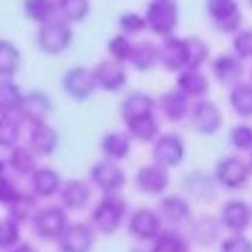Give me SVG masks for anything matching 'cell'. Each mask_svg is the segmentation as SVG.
I'll return each instance as SVG.
<instances>
[{
	"label": "cell",
	"mask_w": 252,
	"mask_h": 252,
	"mask_svg": "<svg viewBox=\"0 0 252 252\" xmlns=\"http://www.w3.org/2000/svg\"><path fill=\"white\" fill-rule=\"evenodd\" d=\"M131 43H129V38L125 36V34H117V36H113L111 40H109V45H107V49H109V55L113 57V61H127L129 59V55H131Z\"/></svg>",
	"instance_id": "ab89813d"
},
{
	"label": "cell",
	"mask_w": 252,
	"mask_h": 252,
	"mask_svg": "<svg viewBox=\"0 0 252 252\" xmlns=\"http://www.w3.org/2000/svg\"><path fill=\"white\" fill-rule=\"evenodd\" d=\"M154 159L163 167L180 165L184 159V141L178 135H161L154 145Z\"/></svg>",
	"instance_id": "4fadbf2b"
},
{
	"label": "cell",
	"mask_w": 252,
	"mask_h": 252,
	"mask_svg": "<svg viewBox=\"0 0 252 252\" xmlns=\"http://www.w3.org/2000/svg\"><path fill=\"white\" fill-rule=\"evenodd\" d=\"M192 125L198 133H204V135H212L220 129L222 125V113L220 109L216 107L214 103L210 101H198L194 107H192Z\"/></svg>",
	"instance_id": "52a82bcc"
},
{
	"label": "cell",
	"mask_w": 252,
	"mask_h": 252,
	"mask_svg": "<svg viewBox=\"0 0 252 252\" xmlns=\"http://www.w3.org/2000/svg\"><path fill=\"white\" fill-rule=\"evenodd\" d=\"M53 0H25V12L34 23H45L53 16Z\"/></svg>",
	"instance_id": "74e56055"
},
{
	"label": "cell",
	"mask_w": 252,
	"mask_h": 252,
	"mask_svg": "<svg viewBox=\"0 0 252 252\" xmlns=\"http://www.w3.org/2000/svg\"><path fill=\"white\" fill-rule=\"evenodd\" d=\"M91 198V190L85 182L81 180H69L61 188V200L69 210H79L83 208Z\"/></svg>",
	"instance_id": "ffe728a7"
},
{
	"label": "cell",
	"mask_w": 252,
	"mask_h": 252,
	"mask_svg": "<svg viewBox=\"0 0 252 252\" xmlns=\"http://www.w3.org/2000/svg\"><path fill=\"white\" fill-rule=\"evenodd\" d=\"M29 143L31 150L38 156H49L57 150L59 145V133L47 123H36L32 125L31 135H29Z\"/></svg>",
	"instance_id": "ac0fdd59"
},
{
	"label": "cell",
	"mask_w": 252,
	"mask_h": 252,
	"mask_svg": "<svg viewBox=\"0 0 252 252\" xmlns=\"http://www.w3.org/2000/svg\"><path fill=\"white\" fill-rule=\"evenodd\" d=\"M222 252H252V242L242 234H234L222 242Z\"/></svg>",
	"instance_id": "f6af8a7d"
},
{
	"label": "cell",
	"mask_w": 252,
	"mask_h": 252,
	"mask_svg": "<svg viewBox=\"0 0 252 252\" xmlns=\"http://www.w3.org/2000/svg\"><path fill=\"white\" fill-rule=\"evenodd\" d=\"M32 228L34 232L45 238V240H55L59 238L67 228V214L63 212L61 208L51 206V208H43L38 210L32 218Z\"/></svg>",
	"instance_id": "5b68a950"
},
{
	"label": "cell",
	"mask_w": 252,
	"mask_h": 252,
	"mask_svg": "<svg viewBox=\"0 0 252 252\" xmlns=\"http://www.w3.org/2000/svg\"><path fill=\"white\" fill-rule=\"evenodd\" d=\"M8 163H10L12 170L16 174H20V176H29V174L34 172V156L27 148H12Z\"/></svg>",
	"instance_id": "d590c367"
},
{
	"label": "cell",
	"mask_w": 252,
	"mask_h": 252,
	"mask_svg": "<svg viewBox=\"0 0 252 252\" xmlns=\"http://www.w3.org/2000/svg\"><path fill=\"white\" fill-rule=\"evenodd\" d=\"M123 212H125L123 202L115 194H107V198H103L93 210L91 220L101 234H113L121 224Z\"/></svg>",
	"instance_id": "3957f363"
},
{
	"label": "cell",
	"mask_w": 252,
	"mask_h": 252,
	"mask_svg": "<svg viewBox=\"0 0 252 252\" xmlns=\"http://www.w3.org/2000/svg\"><path fill=\"white\" fill-rule=\"evenodd\" d=\"M131 252H143V250H131Z\"/></svg>",
	"instance_id": "681fc988"
},
{
	"label": "cell",
	"mask_w": 252,
	"mask_h": 252,
	"mask_svg": "<svg viewBox=\"0 0 252 252\" xmlns=\"http://www.w3.org/2000/svg\"><path fill=\"white\" fill-rule=\"evenodd\" d=\"M230 143L242 152L252 150V127H248V125H236L232 133H230Z\"/></svg>",
	"instance_id": "60d3db41"
},
{
	"label": "cell",
	"mask_w": 252,
	"mask_h": 252,
	"mask_svg": "<svg viewBox=\"0 0 252 252\" xmlns=\"http://www.w3.org/2000/svg\"><path fill=\"white\" fill-rule=\"evenodd\" d=\"M159 61L167 71H182L186 69V43L184 38L165 36V43L159 47Z\"/></svg>",
	"instance_id": "2e32d148"
},
{
	"label": "cell",
	"mask_w": 252,
	"mask_h": 252,
	"mask_svg": "<svg viewBox=\"0 0 252 252\" xmlns=\"http://www.w3.org/2000/svg\"><path fill=\"white\" fill-rule=\"evenodd\" d=\"M18 194H20L18 188L8 178H4V176L0 178V202H2V204H10V202L16 200Z\"/></svg>",
	"instance_id": "bcb514c9"
},
{
	"label": "cell",
	"mask_w": 252,
	"mask_h": 252,
	"mask_svg": "<svg viewBox=\"0 0 252 252\" xmlns=\"http://www.w3.org/2000/svg\"><path fill=\"white\" fill-rule=\"evenodd\" d=\"M161 111L170 121H180L188 113V97L176 89L161 97Z\"/></svg>",
	"instance_id": "4316f807"
},
{
	"label": "cell",
	"mask_w": 252,
	"mask_h": 252,
	"mask_svg": "<svg viewBox=\"0 0 252 252\" xmlns=\"http://www.w3.org/2000/svg\"><path fill=\"white\" fill-rule=\"evenodd\" d=\"M208 14L212 18L218 31L222 32H234L240 29L242 12L238 8L236 0H208Z\"/></svg>",
	"instance_id": "277c9868"
},
{
	"label": "cell",
	"mask_w": 252,
	"mask_h": 252,
	"mask_svg": "<svg viewBox=\"0 0 252 252\" xmlns=\"http://www.w3.org/2000/svg\"><path fill=\"white\" fill-rule=\"evenodd\" d=\"M91 180L105 194H115L125 184V174L115 161H101L91 170Z\"/></svg>",
	"instance_id": "9c48e42d"
},
{
	"label": "cell",
	"mask_w": 252,
	"mask_h": 252,
	"mask_svg": "<svg viewBox=\"0 0 252 252\" xmlns=\"http://www.w3.org/2000/svg\"><path fill=\"white\" fill-rule=\"evenodd\" d=\"M59 248L63 252H89L93 248V230L87 224H71L59 236Z\"/></svg>",
	"instance_id": "ba28073f"
},
{
	"label": "cell",
	"mask_w": 252,
	"mask_h": 252,
	"mask_svg": "<svg viewBox=\"0 0 252 252\" xmlns=\"http://www.w3.org/2000/svg\"><path fill=\"white\" fill-rule=\"evenodd\" d=\"M14 252H36V250H34L32 246H29V244H20V246H18Z\"/></svg>",
	"instance_id": "7dc6e473"
},
{
	"label": "cell",
	"mask_w": 252,
	"mask_h": 252,
	"mask_svg": "<svg viewBox=\"0 0 252 252\" xmlns=\"http://www.w3.org/2000/svg\"><path fill=\"white\" fill-rule=\"evenodd\" d=\"M129 230L131 234L139 240H156V236L161 232V224H159V216L152 210H137L133 212L131 220H129Z\"/></svg>",
	"instance_id": "5bb4252c"
},
{
	"label": "cell",
	"mask_w": 252,
	"mask_h": 252,
	"mask_svg": "<svg viewBox=\"0 0 252 252\" xmlns=\"http://www.w3.org/2000/svg\"><path fill=\"white\" fill-rule=\"evenodd\" d=\"M152 252H188V242L176 230H165L156 236Z\"/></svg>",
	"instance_id": "1f68e13d"
},
{
	"label": "cell",
	"mask_w": 252,
	"mask_h": 252,
	"mask_svg": "<svg viewBox=\"0 0 252 252\" xmlns=\"http://www.w3.org/2000/svg\"><path fill=\"white\" fill-rule=\"evenodd\" d=\"M89 0H57V10L67 23H81L89 14Z\"/></svg>",
	"instance_id": "f1b7e54d"
},
{
	"label": "cell",
	"mask_w": 252,
	"mask_h": 252,
	"mask_svg": "<svg viewBox=\"0 0 252 252\" xmlns=\"http://www.w3.org/2000/svg\"><path fill=\"white\" fill-rule=\"evenodd\" d=\"M167 184H170V176H167L165 167L159 165V163H154V165H145L139 170L137 174V186L139 190L150 194V196H158L161 194Z\"/></svg>",
	"instance_id": "9a60e30c"
},
{
	"label": "cell",
	"mask_w": 252,
	"mask_h": 252,
	"mask_svg": "<svg viewBox=\"0 0 252 252\" xmlns=\"http://www.w3.org/2000/svg\"><path fill=\"white\" fill-rule=\"evenodd\" d=\"M216 236V224L212 218H204L198 222V226L194 228V238L200 242V244H208V242H212Z\"/></svg>",
	"instance_id": "7bdbcfd3"
},
{
	"label": "cell",
	"mask_w": 252,
	"mask_h": 252,
	"mask_svg": "<svg viewBox=\"0 0 252 252\" xmlns=\"http://www.w3.org/2000/svg\"><path fill=\"white\" fill-rule=\"evenodd\" d=\"M34 214V198L29 194H18L14 202L8 204V216L14 222H25Z\"/></svg>",
	"instance_id": "8d00e7d4"
},
{
	"label": "cell",
	"mask_w": 252,
	"mask_h": 252,
	"mask_svg": "<svg viewBox=\"0 0 252 252\" xmlns=\"http://www.w3.org/2000/svg\"><path fill=\"white\" fill-rule=\"evenodd\" d=\"M184 43H186V57H188L186 69H198L202 63L208 59L206 43L198 36H188V38H184Z\"/></svg>",
	"instance_id": "836d02e7"
},
{
	"label": "cell",
	"mask_w": 252,
	"mask_h": 252,
	"mask_svg": "<svg viewBox=\"0 0 252 252\" xmlns=\"http://www.w3.org/2000/svg\"><path fill=\"white\" fill-rule=\"evenodd\" d=\"M95 85L103 91H119L125 85V69L119 61H101L93 71Z\"/></svg>",
	"instance_id": "7c38bea8"
},
{
	"label": "cell",
	"mask_w": 252,
	"mask_h": 252,
	"mask_svg": "<svg viewBox=\"0 0 252 252\" xmlns=\"http://www.w3.org/2000/svg\"><path fill=\"white\" fill-rule=\"evenodd\" d=\"M230 103L238 115L252 117V85L246 83H236V87L230 93Z\"/></svg>",
	"instance_id": "d6a6232c"
},
{
	"label": "cell",
	"mask_w": 252,
	"mask_h": 252,
	"mask_svg": "<svg viewBox=\"0 0 252 252\" xmlns=\"http://www.w3.org/2000/svg\"><path fill=\"white\" fill-rule=\"evenodd\" d=\"M18 238H20L18 222H14L12 218H8V220H0V250L16 246Z\"/></svg>",
	"instance_id": "f35d334b"
},
{
	"label": "cell",
	"mask_w": 252,
	"mask_h": 252,
	"mask_svg": "<svg viewBox=\"0 0 252 252\" xmlns=\"http://www.w3.org/2000/svg\"><path fill=\"white\" fill-rule=\"evenodd\" d=\"M23 93L12 81H0V113L12 115L18 113L20 103H23Z\"/></svg>",
	"instance_id": "83f0119b"
},
{
	"label": "cell",
	"mask_w": 252,
	"mask_h": 252,
	"mask_svg": "<svg viewBox=\"0 0 252 252\" xmlns=\"http://www.w3.org/2000/svg\"><path fill=\"white\" fill-rule=\"evenodd\" d=\"M129 61L137 71H148L159 61V47H156L154 43H150V40L137 43V45L131 47Z\"/></svg>",
	"instance_id": "cb8c5ba5"
},
{
	"label": "cell",
	"mask_w": 252,
	"mask_h": 252,
	"mask_svg": "<svg viewBox=\"0 0 252 252\" xmlns=\"http://www.w3.org/2000/svg\"><path fill=\"white\" fill-rule=\"evenodd\" d=\"M234 51L238 59H252V31H240L234 36Z\"/></svg>",
	"instance_id": "b9f144b4"
},
{
	"label": "cell",
	"mask_w": 252,
	"mask_h": 252,
	"mask_svg": "<svg viewBox=\"0 0 252 252\" xmlns=\"http://www.w3.org/2000/svg\"><path fill=\"white\" fill-rule=\"evenodd\" d=\"M212 69H214V77L222 85H236L244 75L242 59L232 57V55H222L220 59H216Z\"/></svg>",
	"instance_id": "d6986e66"
},
{
	"label": "cell",
	"mask_w": 252,
	"mask_h": 252,
	"mask_svg": "<svg viewBox=\"0 0 252 252\" xmlns=\"http://www.w3.org/2000/svg\"><path fill=\"white\" fill-rule=\"evenodd\" d=\"M20 67V51L10 40H0V77L10 79Z\"/></svg>",
	"instance_id": "f546056e"
},
{
	"label": "cell",
	"mask_w": 252,
	"mask_h": 252,
	"mask_svg": "<svg viewBox=\"0 0 252 252\" xmlns=\"http://www.w3.org/2000/svg\"><path fill=\"white\" fill-rule=\"evenodd\" d=\"M95 77L93 71L85 69V67H75L71 71L65 73L63 77V89L67 91V95L75 101H85L93 95L95 91Z\"/></svg>",
	"instance_id": "8992f818"
},
{
	"label": "cell",
	"mask_w": 252,
	"mask_h": 252,
	"mask_svg": "<svg viewBox=\"0 0 252 252\" xmlns=\"http://www.w3.org/2000/svg\"><path fill=\"white\" fill-rule=\"evenodd\" d=\"M178 89L186 97H204L208 93V81L198 69H182L178 77Z\"/></svg>",
	"instance_id": "44dd1931"
},
{
	"label": "cell",
	"mask_w": 252,
	"mask_h": 252,
	"mask_svg": "<svg viewBox=\"0 0 252 252\" xmlns=\"http://www.w3.org/2000/svg\"><path fill=\"white\" fill-rule=\"evenodd\" d=\"M178 2L176 0H154L145 12V27L159 36H172L178 27Z\"/></svg>",
	"instance_id": "7a4b0ae2"
},
{
	"label": "cell",
	"mask_w": 252,
	"mask_h": 252,
	"mask_svg": "<svg viewBox=\"0 0 252 252\" xmlns=\"http://www.w3.org/2000/svg\"><path fill=\"white\" fill-rule=\"evenodd\" d=\"M248 4H250V6H252V0H248Z\"/></svg>",
	"instance_id": "f907efd6"
},
{
	"label": "cell",
	"mask_w": 252,
	"mask_h": 252,
	"mask_svg": "<svg viewBox=\"0 0 252 252\" xmlns=\"http://www.w3.org/2000/svg\"><path fill=\"white\" fill-rule=\"evenodd\" d=\"M32 190L38 196H53L61 190V178L55 170H49V167H40V170L32 172Z\"/></svg>",
	"instance_id": "d4e9b609"
},
{
	"label": "cell",
	"mask_w": 252,
	"mask_h": 252,
	"mask_svg": "<svg viewBox=\"0 0 252 252\" xmlns=\"http://www.w3.org/2000/svg\"><path fill=\"white\" fill-rule=\"evenodd\" d=\"M248 176H250L248 165L238 158H226L216 165V180L224 188H230V190L242 188L248 182Z\"/></svg>",
	"instance_id": "30bf717a"
},
{
	"label": "cell",
	"mask_w": 252,
	"mask_h": 252,
	"mask_svg": "<svg viewBox=\"0 0 252 252\" xmlns=\"http://www.w3.org/2000/svg\"><path fill=\"white\" fill-rule=\"evenodd\" d=\"M119 27H121L123 32H127V34H137L139 31L145 29V18L135 14V12H127V14L121 16Z\"/></svg>",
	"instance_id": "ee69618b"
},
{
	"label": "cell",
	"mask_w": 252,
	"mask_h": 252,
	"mask_svg": "<svg viewBox=\"0 0 252 252\" xmlns=\"http://www.w3.org/2000/svg\"><path fill=\"white\" fill-rule=\"evenodd\" d=\"M2 174H4V161L0 159V178H2Z\"/></svg>",
	"instance_id": "c3c4849f"
},
{
	"label": "cell",
	"mask_w": 252,
	"mask_h": 252,
	"mask_svg": "<svg viewBox=\"0 0 252 252\" xmlns=\"http://www.w3.org/2000/svg\"><path fill=\"white\" fill-rule=\"evenodd\" d=\"M101 150L109 159H123L127 158L129 150H131V141L127 133H119V131H111L103 137L101 141Z\"/></svg>",
	"instance_id": "484cf974"
},
{
	"label": "cell",
	"mask_w": 252,
	"mask_h": 252,
	"mask_svg": "<svg viewBox=\"0 0 252 252\" xmlns=\"http://www.w3.org/2000/svg\"><path fill=\"white\" fill-rule=\"evenodd\" d=\"M38 47L47 55H61L67 51L71 40H73V31L67 20L51 16L45 23H40L38 29Z\"/></svg>",
	"instance_id": "6da1fadb"
},
{
	"label": "cell",
	"mask_w": 252,
	"mask_h": 252,
	"mask_svg": "<svg viewBox=\"0 0 252 252\" xmlns=\"http://www.w3.org/2000/svg\"><path fill=\"white\" fill-rule=\"evenodd\" d=\"M51 109H53L51 99L45 93H40V91H32V93L23 97L18 115L23 117L25 121L36 125V123H45V119L51 115Z\"/></svg>",
	"instance_id": "8fae6325"
},
{
	"label": "cell",
	"mask_w": 252,
	"mask_h": 252,
	"mask_svg": "<svg viewBox=\"0 0 252 252\" xmlns=\"http://www.w3.org/2000/svg\"><path fill=\"white\" fill-rule=\"evenodd\" d=\"M159 212L170 224H182L190 218V204L182 196H167L159 204Z\"/></svg>",
	"instance_id": "603a6c76"
},
{
	"label": "cell",
	"mask_w": 252,
	"mask_h": 252,
	"mask_svg": "<svg viewBox=\"0 0 252 252\" xmlns=\"http://www.w3.org/2000/svg\"><path fill=\"white\" fill-rule=\"evenodd\" d=\"M250 220H252V210H250V206L246 202L232 200V202L224 204V208H222V224L232 230V232H242V230H246Z\"/></svg>",
	"instance_id": "e0dca14e"
},
{
	"label": "cell",
	"mask_w": 252,
	"mask_h": 252,
	"mask_svg": "<svg viewBox=\"0 0 252 252\" xmlns=\"http://www.w3.org/2000/svg\"><path fill=\"white\" fill-rule=\"evenodd\" d=\"M152 111H154V99L145 93H131L121 105V113H123L125 123L131 119H137V117H143V115H150Z\"/></svg>",
	"instance_id": "7402d4cb"
},
{
	"label": "cell",
	"mask_w": 252,
	"mask_h": 252,
	"mask_svg": "<svg viewBox=\"0 0 252 252\" xmlns=\"http://www.w3.org/2000/svg\"><path fill=\"white\" fill-rule=\"evenodd\" d=\"M127 129H129L131 137H135L139 141H152L159 131V125H158L156 117L150 113V115H143V117L127 121Z\"/></svg>",
	"instance_id": "4dcf8cb0"
},
{
	"label": "cell",
	"mask_w": 252,
	"mask_h": 252,
	"mask_svg": "<svg viewBox=\"0 0 252 252\" xmlns=\"http://www.w3.org/2000/svg\"><path fill=\"white\" fill-rule=\"evenodd\" d=\"M20 137V125L12 115H0V148L12 150Z\"/></svg>",
	"instance_id": "e575fe53"
}]
</instances>
